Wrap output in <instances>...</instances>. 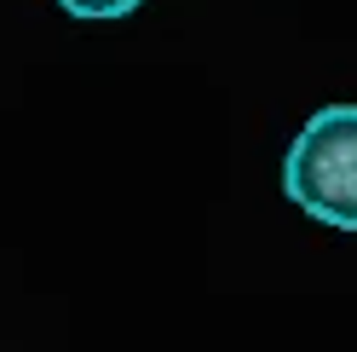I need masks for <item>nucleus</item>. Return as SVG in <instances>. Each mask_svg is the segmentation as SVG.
I'll use <instances>...</instances> for the list:
<instances>
[{
  "label": "nucleus",
  "mask_w": 357,
  "mask_h": 352,
  "mask_svg": "<svg viewBox=\"0 0 357 352\" xmlns=\"http://www.w3.org/2000/svg\"><path fill=\"white\" fill-rule=\"evenodd\" d=\"M282 191L317 226L357 231V104H328L294 133Z\"/></svg>",
  "instance_id": "obj_1"
},
{
  "label": "nucleus",
  "mask_w": 357,
  "mask_h": 352,
  "mask_svg": "<svg viewBox=\"0 0 357 352\" xmlns=\"http://www.w3.org/2000/svg\"><path fill=\"white\" fill-rule=\"evenodd\" d=\"M70 17H86V24H109V17H127V12H139L144 0H58Z\"/></svg>",
  "instance_id": "obj_2"
}]
</instances>
